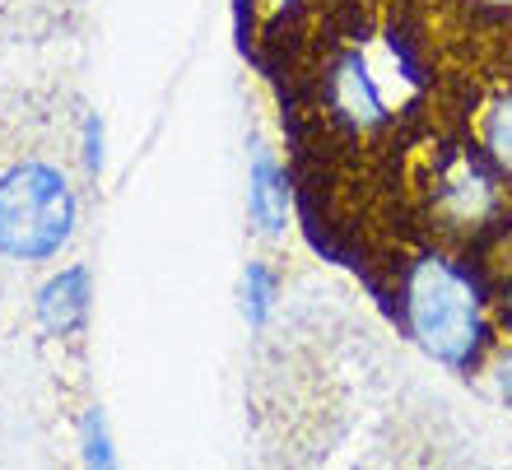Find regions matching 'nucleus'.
Returning a JSON list of instances; mask_svg holds the SVG:
<instances>
[{
  "instance_id": "7",
  "label": "nucleus",
  "mask_w": 512,
  "mask_h": 470,
  "mask_svg": "<svg viewBox=\"0 0 512 470\" xmlns=\"http://www.w3.org/2000/svg\"><path fill=\"white\" fill-rule=\"evenodd\" d=\"M485 149L494 154L503 173H512V94L499 98L485 117Z\"/></svg>"
},
{
  "instance_id": "11",
  "label": "nucleus",
  "mask_w": 512,
  "mask_h": 470,
  "mask_svg": "<svg viewBox=\"0 0 512 470\" xmlns=\"http://www.w3.org/2000/svg\"><path fill=\"white\" fill-rule=\"evenodd\" d=\"M485 5H512V0H485Z\"/></svg>"
},
{
  "instance_id": "3",
  "label": "nucleus",
  "mask_w": 512,
  "mask_h": 470,
  "mask_svg": "<svg viewBox=\"0 0 512 470\" xmlns=\"http://www.w3.org/2000/svg\"><path fill=\"white\" fill-rule=\"evenodd\" d=\"M38 312H42V322H47V331H56V336L75 331V326L84 322V312H89V275H84V266L61 270V275L42 289Z\"/></svg>"
},
{
  "instance_id": "10",
  "label": "nucleus",
  "mask_w": 512,
  "mask_h": 470,
  "mask_svg": "<svg viewBox=\"0 0 512 470\" xmlns=\"http://www.w3.org/2000/svg\"><path fill=\"white\" fill-rule=\"evenodd\" d=\"M494 382H499V396H508V401H512V354H503V359H499Z\"/></svg>"
},
{
  "instance_id": "5",
  "label": "nucleus",
  "mask_w": 512,
  "mask_h": 470,
  "mask_svg": "<svg viewBox=\"0 0 512 470\" xmlns=\"http://www.w3.org/2000/svg\"><path fill=\"white\" fill-rule=\"evenodd\" d=\"M336 108L350 121H359V126H373L382 117V98L373 89V80H368V66L359 56L340 61V70H336Z\"/></svg>"
},
{
  "instance_id": "8",
  "label": "nucleus",
  "mask_w": 512,
  "mask_h": 470,
  "mask_svg": "<svg viewBox=\"0 0 512 470\" xmlns=\"http://www.w3.org/2000/svg\"><path fill=\"white\" fill-rule=\"evenodd\" d=\"M270 289H275L270 270H266V266H247V298H252V322H261V317H266Z\"/></svg>"
},
{
  "instance_id": "4",
  "label": "nucleus",
  "mask_w": 512,
  "mask_h": 470,
  "mask_svg": "<svg viewBox=\"0 0 512 470\" xmlns=\"http://www.w3.org/2000/svg\"><path fill=\"white\" fill-rule=\"evenodd\" d=\"M252 215L266 233H280L284 219H289V182H284V168L266 149L252 154Z\"/></svg>"
},
{
  "instance_id": "2",
  "label": "nucleus",
  "mask_w": 512,
  "mask_h": 470,
  "mask_svg": "<svg viewBox=\"0 0 512 470\" xmlns=\"http://www.w3.org/2000/svg\"><path fill=\"white\" fill-rule=\"evenodd\" d=\"M405 312H410V331L419 336V345L443 363H471L480 350V298L457 270L438 261V256H424L415 270H410V284H405Z\"/></svg>"
},
{
  "instance_id": "6",
  "label": "nucleus",
  "mask_w": 512,
  "mask_h": 470,
  "mask_svg": "<svg viewBox=\"0 0 512 470\" xmlns=\"http://www.w3.org/2000/svg\"><path fill=\"white\" fill-rule=\"evenodd\" d=\"M443 205L457 224H475V219L489 215L494 187H489V177L480 173V168H457V173L443 182Z\"/></svg>"
},
{
  "instance_id": "9",
  "label": "nucleus",
  "mask_w": 512,
  "mask_h": 470,
  "mask_svg": "<svg viewBox=\"0 0 512 470\" xmlns=\"http://www.w3.org/2000/svg\"><path fill=\"white\" fill-rule=\"evenodd\" d=\"M89 461H108V443H103V424L89 419Z\"/></svg>"
},
{
  "instance_id": "1",
  "label": "nucleus",
  "mask_w": 512,
  "mask_h": 470,
  "mask_svg": "<svg viewBox=\"0 0 512 470\" xmlns=\"http://www.w3.org/2000/svg\"><path fill=\"white\" fill-rule=\"evenodd\" d=\"M75 224V196L47 163H19L0 177V252L14 261H42L61 252Z\"/></svg>"
}]
</instances>
